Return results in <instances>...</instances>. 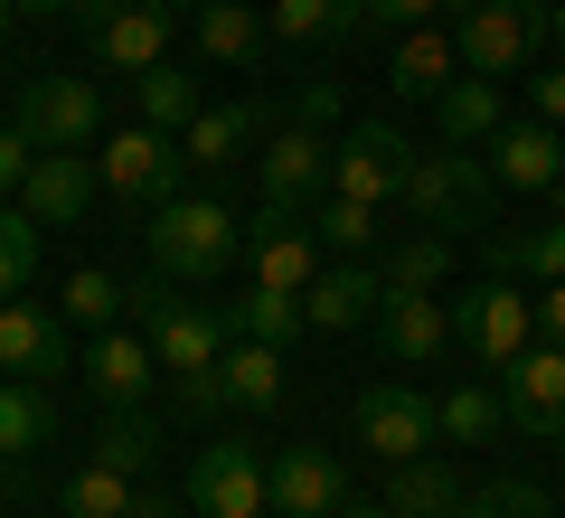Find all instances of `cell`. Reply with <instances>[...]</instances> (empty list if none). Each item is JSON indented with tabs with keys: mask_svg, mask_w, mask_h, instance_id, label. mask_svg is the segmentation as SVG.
Here are the masks:
<instances>
[{
	"mask_svg": "<svg viewBox=\"0 0 565 518\" xmlns=\"http://www.w3.org/2000/svg\"><path fill=\"white\" fill-rule=\"evenodd\" d=\"M95 189H104V170L85 151H39L29 160V189H20V208L39 226H76L85 208H95Z\"/></svg>",
	"mask_w": 565,
	"mask_h": 518,
	"instance_id": "20",
	"label": "cell"
},
{
	"mask_svg": "<svg viewBox=\"0 0 565 518\" xmlns=\"http://www.w3.org/2000/svg\"><path fill=\"white\" fill-rule=\"evenodd\" d=\"M76 330H114V311H122V283L104 274V264H85V274H66V302H57Z\"/></svg>",
	"mask_w": 565,
	"mask_h": 518,
	"instance_id": "38",
	"label": "cell"
},
{
	"mask_svg": "<svg viewBox=\"0 0 565 518\" xmlns=\"http://www.w3.org/2000/svg\"><path fill=\"white\" fill-rule=\"evenodd\" d=\"M537 10H527V0H471L462 10V29H452V47H462V76H519L527 66V47H537Z\"/></svg>",
	"mask_w": 565,
	"mask_h": 518,
	"instance_id": "11",
	"label": "cell"
},
{
	"mask_svg": "<svg viewBox=\"0 0 565 518\" xmlns=\"http://www.w3.org/2000/svg\"><path fill=\"white\" fill-rule=\"evenodd\" d=\"M405 170H415V141L396 123H349L330 141V189L340 199H367V208H396L405 199Z\"/></svg>",
	"mask_w": 565,
	"mask_h": 518,
	"instance_id": "7",
	"label": "cell"
},
{
	"mask_svg": "<svg viewBox=\"0 0 565 518\" xmlns=\"http://www.w3.org/2000/svg\"><path fill=\"white\" fill-rule=\"evenodd\" d=\"M264 39H274V20H264V10H245V0H199V57L255 66Z\"/></svg>",
	"mask_w": 565,
	"mask_h": 518,
	"instance_id": "26",
	"label": "cell"
},
{
	"mask_svg": "<svg viewBox=\"0 0 565 518\" xmlns=\"http://www.w3.org/2000/svg\"><path fill=\"white\" fill-rule=\"evenodd\" d=\"M434 123H444V141H462V151H490V133H500V85L490 76H452L444 95H434Z\"/></svg>",
	"mask_w": 565,
	"mask_h": 518,
	"instance_id": "27",
	"label": "cell"
},
{
	"mask_svg": "<svg viewBox=\"0 0 565 518\" xmlns=\"http://www.w3.org/2000/svg\"><path fill=\"white\" fill-rule=\"evenodd\" d=\"M377 274H386V293H444V283H452V236L424 226V236H405Z\"/></svg>",
	"mask_w": 565,
	"mask_h": 518,
	"instance_id": "31",
	"label": "cell"
},
{
	"mask_svg": "<svg viewBox=\"0 0 565 518\" xmlns=\"http://www.w3.org/2000/svg\"><path fill=\"white\" fill-rule=\"evenodd\" d=\"M546 29H556V47H565V0H556V20H546Z\"/></svg>",
	"mask_w": 565,
	"mask_h": 518,
	"instance_id": "49",
	"label": "cell"
},
{
	"mask_svg": "<svg viewBox=\"0 0 565 518\" xmlns=\"http://www.w3.org/2000/svg\"><path fill=\"white\" fill-rule=\"evenodd\" d=\"M444 10H452V20H462V10H471V0H444Z\"/></svg>",
	"mask_w": 565,
	"mask_h": 518,
	"instance_id": "51",
	"label": "cell"
},
{
	"mask_svg": "<svg viewBox=\"0 0 565 518\" xmlns=\"http://www.w3.org/2000/svg\"><path fill=\"white\" fill-rule=\"evenodd\" d=\"M340 518H386V499H349V509Z\"/></svg>",
	"mask_w": 565,
	"mask_h": 518,
	"instance_id": "47",
	"label": "cell"
},
{
	"mask_svg": "<svg viewBox=\"0 0 565 518\" xmlns=\"http://www.w3.org/2000/svg\"><path fill=\"white\" fill-rule=\"evenodd\" d=\"M20 133L39 141V151H95V141H104L95 76H29L20 85Z\"/></svg>",
	"mask_w": 565,
	"mask_h": 518,
	"instance_id": "10",
	"label": "cell"
},
{
	"mask_svg": "<svg viewBox=\"0 0 565 518\" xmlns=\"http://www.w3.org/2000/svg\"><path fill=\"white\" fill-rule=\"evenodd\" d=\"M217 378H226V405L264 415V405H282V349L274 339H236V349L217 359Z\"/></svg>",
	"mask_w": 565,
	"mask_h": 518,
	"instance_id": "28",
	"label": "cell"
},
{
	"mask_svg": "<svg viewBox=\"0 0 565 518\" xmlns=\"http://www.w3.org/2000/svg\"><path fill=\"white\" fill-rule=\"evenodd\" d=\"M490 255H500V274H537V283H565V218H556V226H537V236H500Z\"/></svg>",
	"mask_w": 565,
	"mask_h": 518,
	"instance_id": "37",
	"label": "cell"
},
{
	"mask_svg": "<svg viewBox=\"0 0 565 518\" xmlns=\"http://www.w3.org/2000/svg\"><path fill=\"white\" fill-rule=\"evenodd\" d=\"M0 490H10V453H0Z\"/></svg>",
	"mask_w": 565,
	"mask_h": 518,
	"instance_id": "52",
	"label": "cell"
},
{
	"mask_svg": "<svg viewBox=\"0 0 565 518\" xmlns=\"http://www.w3.org/2000/svg\"><path fill=\"white\" fill-rule=\"evenodd\" d=\"M274 509L282 518H340L349 509V480L321 443H282L274 453Z\"/></svg>",
	"mask_w": 565,
	"mask_h": 518,
	"instance_id": "19",
	"label": "cell"
},
{
	"mask_svg": "<svg viewBox=\"0 0 565 518\" xmlns=\"http://www.w3.org/2000/svg\"><path fill=\"white\" fill-rule=\"evenodd\" d=\"M85 387H95L104 405H151V387H161L151 339H141V330H95V339H85Z\"/></svg>",
	"mask_w": 565,
	"mask_h": 518,
	"instance_id": "17",
	"label": "cell"
},
{
	"mask_svg": "<svg viewBox=\"0 0 565 518\" xmlns=\"http://www.w3.org/2000/svg\"><path fill=\"white\" fill-rule=\"evenodd\" d=\"M66 368V311L47 302H0V378H57Z\"/></svg>",
	"mask_w": 565,
	"mask_h": 518,
	"instance_id": "16",
	"label": "cell"
},
{
	"mask_svg": "<svg viewBox=\"0 0 565 518\" xmlns=\"http://www.w3.org/2000/svg\"><path fill=\"white\" fill-rule=\"evenodd\" d=\"M274 518H282V509H274Z\"/></svg>",
	"mask_w": 565,
	"mask_h": 518,
	"instance_id": "54",
	"label": "cell"
},
{
	"mask_svg": "<svg viewBox=\"0 0 565 518\" xmlns=\"http://www.w3.org/2000/svg\"><path fill=\"white\" fill-rule=\"evenodd\" d=\"M264 133H274V114H264L255 95H245V104H199V123L180 133V160L217 180V170H236L245 151H264Z\"/></svg>",
	"mask_w": 565,
	"mask_h": 518,
	"instance_id": "15",
	"label": "cell"
},
{
	"mask_svg": "<svg viewBox=\"0 0 565 518\" xmlns=\"http://www.w3.org/2000/svg\"><path fill=\"white\" fill-rule=\"evenodd\" d=\"M85 10V39H95L104 66H122V76H151V66H170V0H76Z\"/></svg>",
	"mask_w": 565,
	"mask_h": 518,
	"instance_id": "8",
	"label": "cell"
},
{
	"mask_svg": "<svg viewBox=\"0 0 565 518\" xmlns=\"http://www.w3.org/2000/svg\"><path fill=\"white\" fill-rule=\"evenodd\" d=\"M377 218H386V208H367V199H340V189H330V199L311 208L321 245H340V255H367V245H377Z\"/></svg>",
	"mask_w": 565,
	"mask_h": 518,
	"instance_id": "36",
	"label": "cell"
},
{
	"mask_svg": "<svg viewBox=\"0 0 565 518\" xmlns=\"http://www.w3.org/2000/svg\"><path fill=\"white\" fill-rule=\"evenodd\" d=\"M452 76H462V47H452V29H434V20H424V29H405V39H396V57H386V85H396L405 104H434Z\"/></svg>",
	"mask_w": 565,
	"mask_h": 518,
	"instance_id": "24",
	"label": "cell"
},
{
	"mask_svg": "<svg viewBox=\"0 0 565 518\" xmlns=\"http://www.w3.org/2000/svg\"><path fill=\"white\" fill-rule=\"evenodd\" d=\"M500 405L519 434H565V349L556 339H537V349H519V359L500 368Z\"/></svg>",
	"mask_w": 565,
	"mask_h": 518,
	"instance_id": "13",
	"label": "cell"
},
{
	"mask_svg": "<svg viewBox=\"0 0 565 518\" xmlns=\"http://www.w3.org/2000/svg\"><path fill=\"white\" fill-rule=\"evenodd\" d=\"M452 339L471 349V368H509L519 349H537V293L519 283H471V302H452Z\"/></svg>",
	"mask_w": 565,
	"mask_h": 518,
	"instance_id": "6",
	"label": "cell"
},
{
	"mask_svg": "<svg viewBox=\"0 0 565 518\" xmlns=\"http://www.w3.org/2000/svg\"><path fill=\"white\" fill-rule=\"evenodd\" d=\"M471 518H556V499L537 480H490V490H471Z\"/></svg>",
	"mask_w": 565,
	"mask_h": 518,
	"instance_id": "40",
	"label": "cell"
},
{
	"mask_svg": "<svg viewBox=\"0 0 565 518\" xmlns=\"http://www.w3.org/2000/svg\"><path fill=\"white\" fill-rule=\"evenodd\" d=\"M292 123H311V133H330V123H340V85H302V95H292Z\"/></svg>",
	"mask_w": 565,
	"mask_h": 518,
	"instance_id": "42",
	"label": "cell"
},
{
	"mask_svg": "<svg viewBox=\"0 0 565 518\" xmlns=\"http://www.w3.org/2000/svg\"><path fill=\"white\" fill-rule=\"evenodd\" d=\"M349 424H359V443L386 462V472H396V462H424V453H444V424H434V397H415L405 378H377V387H359Z\"/></svg>",
	"mask_w": 565,
	"mask_h": 518,
	"instance_id": "5",
	"label": "cell"
},
{
	"mask_svg": "<svg viewBox=\"0 0 565 518\" xmlns=\"http://www.w3.org/2000/svg\"><path fill=\"white\" fill-rule=\"evenodd\" d=\"M527 104H537V123L565 133V66H556V76H527Z\"/></svg>",
	"mask_w": 565,
	"mask_h": 518,
	"instance_id": "44",
	"label": "cell"
},
{
	"mask_svg": "<svg viewBox=\"0 0 565 518\" xmlns=\"http://www.w3.org/2000/svg\"><path fill=\"white\" fill-rule=\"evenodd\" d=\"M527 10H537V20H556V0H527Z\"/></svg>",
	"mask_w": 565,
	"mask_h": 518,
	"instance_id": "50",
	"label": "cell"
},
{
	"mask_svg": "<svg viewBox=\"0 0 565 518\" xmlns=\"http://www.w3.org/2000/svg\"><path fill=\"white\" fill-rule=\"evenodd\" d=\"M490 189H500V170L490 160H471L462 141H444V151H415V170H405V218L434 226V236H462V226H481Z\"/></svg>",
	"mask_w": 565,
	"mask_h": 518,
	"instance_id": "3",
	"label": "cell"
},
{
	"mask_svg": "<svg viewBox=\"0 0 565 518\" xmlns=\"http://www.w3.org/2000/svg\"><path fill=\"white\" fill-rule=\"evenodd\" d=\"M434 424H444V443H462V453H481V443L490 434H500V424H509V405L500 397H490V387H444V397H434Z\"/></svg>",
	"mask_w": 565,
	"mask_h": 518,
	"instance_id": "29",
	"label": "cell"
},
{
	"mask_svg": "<svg viewBox=\"0 0 565 518\" xmlns=\"http://www.w3.org/2000/svg\"><path fill=\"white\" fill-rule=\"evenodd\" d=\"M386 518H471V490L444 472V462H396V480H386Z\"/></svg>",
	"mask_w": 565,
	"mask_h": 518,
	"instance_id": "25",
	"label": "cell"
},
{
	"mask_svg": "<svg viewBox=\"0 0 565 518\" xmlns=\"http://www.w3.org/2000/svg\"><path fill=\"white\" fill-rule=\"evenodd\" d=\"M264 20H274V39H349V29H367V0H274Z\"/></svg>",
	"mask_w": 565,
	"mask_h": 518,
	"instance_id": "32",
	"label": "cell"
},
{
	"mask_svg": "<svg viewBox=\"0 0 565 518\" xmlns=\"http://www.w3.org/2000/svg\"><path fill=\"white\" fill-rule=\"evenodd\" d=\"M444 0H367V29H424Z\"/></svg>",
	"mask_w": 565,
	"mask_h": 518,
	"instance_id": "43",
	"label": "cell"
},
{
	"mask_svg": "<svg viewBox=\"0 0 565 518\" xmlns=\"http://www.w3.org/2000/svg\"><path fill=\"white\" fill-rule=\"evenodd\" d=\"M537 339H556V349H565V283H546V293H537Z\"/></svg>",
	"mask_w": 565,
	"mask_h": 518,
	"instance_id": "45",
	"label": "cell"
},
{
	"mask_svg": "<svg viewBox=\"0 0 565 518\" xmlns=\"http://www.w3.org/2000/svg\"><path fill=\"white\" fill-rule=\"evenodd\" d=\"M39 274V218L29 208H0V302H20Z\"/></svg>",
	"mask_w": 565,
	"mask_h": 518,
	"instance_id": "35",
	"label": "cell"
},
{
	"mask_svg": "<svg viewBox=\"0 0 565 518\" xmlns=\"http://www.w3.org/2000/svg\"><path fill=\"white\" fill-rule=\"evenodd\" d=\"M122 311H141V339H151V359H161V378H170V405H180V415H217L226 405L217 359H226V330H236V320H217L207 302H170V274L132 283Z\"/></svg>",
	"mask_w": 565,
	"mask_h": 518,
	"instance_id": "1",
	"label": "cell"
},
{
	"mask_svg": "<svg viewBox=\"0 0 565 518\" xmlns=\"http://www.w3.org/2000/svg\"><path fill=\"white\" fill-rule=\"evenodd\" d=\"M66 518H170V499L141 472H114V462H85L66 480Z\"/></svg>",
	"mask_w": 565,
	"mask_h": 518,
	"instance_id": "23",
	"label": "cell"
},
{
	"mask_svg": "<svg viewBox=\"0 0 565 518\" xmlns=\"http://www.w3.org/2000/svg\"><path fill=\"white\" fill-rule=\"evenodd\" d=\"M245 245H255V283L264 293H311V283H321V226L311 218L264 208V218L245 226Z\"/></svg>",
	"mask_w": 565,
	"mask_h": 518,
	"instance_id": "14",
	"label": "cell"
},
{
	"mask_svg": "<svg viewBox=\"0 0 565 518\" xmlns=\"http://www.w3.org/2000/svg\"><path fill=\"white\" fill-rule=\"evenodd\" d=\"M29 160H39V141L10 123V133H0V199H20V189H29Z\"/></svg>",
	"mask_w": 565,
	"mask_h": 518,
	"instance_id": "41",
	"label": "cell"
},
{
	"mask_svg": "<svg viewBox=\"0 0 565 518\" xmlns=\"http://www.w3.org/2000/svg\"><path fill=\"white\" fill-rule=\"evenodd\" d=\"M132 95H141V123H151V133H170V141L199 123V76H180V66H151Z\"/></svg>",
	"mask_w": 565,
	"mask_h": 518,
	"instance_id": "33",
	"label": "cell"
},
{
	"mask_svg": "<svg viewBox=\"0 0 565 518\" xmlns=\"http://www.w3.org/2000/svg\"><path fill=\"white\" fill-rule=\"evenodd\" d=\"M377 339H386V359L396 368H434L452 349V302L434 293H386L377 302Z\"/></svg>",
	"mask_w": 565,
	"mask_h": 518,
	"instance_id": "18",
	"label": "cell"
},
{
	"mask_svg": "<svg viewBox=\"0 0 565 518\" xmlns=\"http://www.w3.org/2000/svg\"><path fill=\"white\" fill-rule=\"evenodd\" d=\"M490 170H500V189H546V199H556V180H565L556 123H500V133H490Z\"/></svg>",
	"mask_w": 565,
	"mask_h": 518,
	"instance_id": "21",
	"label": "cell"
},
{
	"mask_svg": "<svg viewBox=\"0 0 565 518\" xmlns=\"http://www.w3.org/2000/svg\"><path fill=\"white\" fill-rule=\"evenodd\" d=\"M151 453H161V434H151L132 405H114V424L95 434V462H114V472H151Z\"/></svg>",
	"mask_w": 565,
	"mask_h": 518,
	"instance_id": "39",
	"label": "cell"
},
{
	"mask_svg": "<svg viewBox=\"0 0 565 518\" xmlns=\"http://www.w3.org/2000/svg\"><path fill=\"white\" fill-rule=\"evenodd\" d=\"M556 218H565V180H556Z\"/></svg>",
	"mask_w": 565,
	"mask_h": 518,
	"instance_id": "53",
	"label": "cell"
},
{
	"mask_svg": "<svg viewBox=\"0 0 565 518\" xmlns=\"http://www.w3.org/2000/svg\"><path fill=\"white\" fill-rule=\"evenodd\" d=\"M10 20H20V0H0V47H10Z\"/></svg>",
	"mask_w": 565,
	"mask_h": 518,
	"instance_id": "48",
	"label": "cell"
},
{
	"mask_svg": "<svg viewBox=\"0 0 565 518\" xmlns=\"http://www.w3.org/2000/svg\"><path fill=\"white\" fill-rule=\"evenodd\" d=\"M47 424H57V405L39 397V378H0V453L29 462L47 443Z\"/></svg>",
	"mask_w": 565,
	"mask_h": 518,
	"instance_id": "30",
	"label": "cell"
},
{
	"mask_svg": "<svg viewBox=\"0 0 565 518\" xmlns=\"http://www.w3.org/2000/svg\"><path fill=\"white\" fill-rule=\"evenodd\" d=\"M95 170H104V199L114 208H141V218H151V208L161 199H180V141L170 133H151V123H122V133H104L95 141Z\"/></svg>",
	"mask_w": 565,
	"mask_h": 518,
	"instance_id": "4",
	"label": "cell"
},
{
	"mask_svg": "<svg viewBox=\"0 0 565 518\" xmlns=\"http://www.w3.org/2000/svg\"><path fill=\"white\" fill-rule=\"evenodd\" d=\"M255 180H264V208L311 218V208L330 199V141L311 133V123H274L264 151H255Z\"/></svg>",
	"mask_w": 565,
	"mask_h": 518,
	"instance_id": "9",
	"label": "cell"
},
{
	"mask_svg": "<svg viewBox=\"0 0 565 518\" xmlns=\"http://www.w3.org/2000/svg\"><path fill=\"white\" fill-rule=\"evenodd\" d=\"M302 330H311V320H302V293H264V283H255V293L236 302V339H274V349H292Z\"/></svg>",
	"mask_w": 565,
	"mask_h": 518,
	"instance_id": "34",
	"label": "cell"
},
{
	"mask_svg": "<svg viewBox=\"0 0 565 518\" xmlns=\"http://www.w3.org/2000/svg\"><path fill=\"white\" fill-rule=\"evenodd\" d=\"M377 302H386V274H367L349 255V264H321V283L302 293V320L311 330H359V320H377Z\"/></svg>",
	"mask_w": 565,
	"mask_h": 518,
	"instance_id": "22",
	"label": "cell"
},
{
	"mask_svg": "<svg viewBox=\"0 0 565 518\" xmlns=\"http://www.w3.org/2000/svg\"><path fill=\"white\" fill-rule=\"evenodd\" d=\"M189 499L207 518H274V462L245 453V443H207L189 462Z\"/></svg>",
	"mask_w": 565,
	"mask_h": 518,
	"instance_id": "12",
	"label": "cell"
},
{
	"mask_svg": "<svg viewBox=\"0 0 565 518\" xmlns=\"http://www.w3.org/2000/svg\"><path fill=\"white\" fill-rule=\"evenodd\" d=\"M20 10L29 20H57V10H76V0H20Z\"/></svg>",
	"mask_w": 565,
	"mask_h": 518,
	"instance_id": "46",
	"label": "cell"
},
{
	"mask_svg": "<svg viewBox=\"0 0 565 518\" xmlns=\"http://www.w3.org/2000/svg\"><path fill=\"white\" fill-rule=\"evenodd\" d=\"M141 236H151V274H170V283H217L245 245L217 199H161Z\"/></svg>",
	"mask_w": 565,
	"mask_h": 518,
	"instance_id": "2",
	"label": "cell"
}]
</instances>
